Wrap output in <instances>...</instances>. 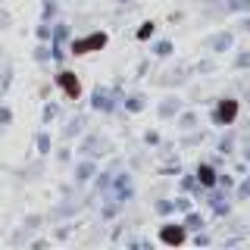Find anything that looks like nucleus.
<instances>
[{
  "label": "nucleus",
  "mask_w": 250,
  "mask_h": 250,
  "mask_svg": "<svg viewBox=\"0 0 250 250\" xmlns=\"http://www.w3.org/2000/svg\"><path fill=\"white\" fill-rule=\"evenodd\" d=\"M197 175H200V182H203V185H213V182H216V172H213V166H200Z\"/></svg>",
  "instance_id": "obj_5"
},
{
  "label": "nucleus",
  "mask_w": 250,
  "mask_h": 250,
  "mask_svg": "<svg viewBox=\"0 0 250 250\" xmlns=\"http://www.w3.org/2000/svg\"><path fill=\"white\" fill-rule=\"evenodd\" d=\"M247 156H250V153H247Z\"/></svg>",
  "instance_id": "obj_16"
},
{
  "label": "nucleus",
  "mask_w": 250,
  "mask_h": 250,
  "mask_svg": "<svg viewBox=\"0 0 250 250\" xmlns=\"http://www.w3.org/2000/svg\"><path fill=\"white\" fill-rule=\"evenodd\" d=\"M91 175H94V166H88V163L78 166V178H91Z\"/></svg>",
  "instance_id": "obj_9"
},
{
  "label": "nucleus",
  "mask_w": 250,
  "mask_h": 250,
  "mask_svg": "<svg viewBox=\"0 0 250 250\" xmlns=\"http://www.w3.org/2000/svg\"><path fill=\"white\" fill-rule=\"evenodd\" d=\"M234 116H238V100H222L216 109V122L229 125V122H234Z\"/></svg>",
  "instance_id": "obj_3"
},
{
  "label": "nucleus",
  "mask_w": 250,
  "mask_h": 250,
  "mask_svg": "<svg viewBox=\"0 0 250 250\" xmlns=\"http://www.w3.org/2000/svg\"><path fill=\"white\" fill-rule=\"evenodd\" d=\"M229 44H231V35H219L216 41H213V47H216V53H219V50H225V47H229Z\"/></svg>",
  "instance_id": "obj_7"
},
{
  "label": "nucleus",
  "mask_w": 250,
  "mask_h": 250,
  "mask_svg": "<svg viewBox=\"0 0 250 250\" xmlns=\"http://www.w3.org/2000/svg\"><path fill=\"white\" fill-rule=\"evenodd\" d=\"M94 106H97V109H109L113 104L106 100V94H104V91H97V94H94Z\"/></svg>",
  "instance_id": "obj_6"
},
{
  "label": "nucleus",
  "mask_w": 250,
  "mask_h": 250,
  "mask_svg": "<svg viewBox=\"0 0 250 250\" xmlns=\"http://www.w3.org/2000/svg\"><path fill=\"white\" fill-rule=\"evenodd\" d=\"M160 238L166 241V244H182V241H185V229H178V225H166V229L160 231Z\"/></svg>",
  "instance_id": "obj_4"
},
{
  "label": "nucleus",
  "mask_w": 250,
  "mask_h": 250,
  "mask_svg": "<svg viewBox=\"0 0 250 250\" xmlns=\"http://www.w3.org/2000/svg\"><path fill=\"white\" fill-rule=\"evenodd\" d=\"M141 106H144V100H141V97H128V109H141Z\"/></svg>",
  "instance_id": "obj_13"
},
{
  "label": "nucleus",
  "mask_w": 250,
  "mask_h": 250,
  "mask_svg": "<svg viewBox=\"0 0 250 250\" xmlns=\"http://www.w3.org/2000/svg\"><path fill=\"white\" fill-rule=\"evenodd\" d=\"M47 147H50V138H47V135H41V138H38V150H47Z\"/></svg>",
  "instance_id": "obj_12"
},
{
  "label": "nucleus",
  "mask_w": 250,
  "mask_h": 250,
  "mask_svg": "<svg viewBox=\"0 0 250 250\" xmlns=\"http://www.w3.org/2000/svg\"><path fill=\"white\" fill-rule=\"evenodd\" d=\"M156 53H160V57H166V53H172V44H169V41H160V44H156Z\"/></svg>",
  "instance_id": "obj_8"
},
{
  "label": "nucleus",
  "mask_w": 250,
  "mask_h": 250,
  "mask_svg": "<svg viewBox=\"0 0 250 250\" xmlns=\"http://www.w3.org/2000/svg\"><path fill=\"white\" fill-rule=\"evenodd\" d=\"M106 44V35H91V38H84V41H75L72 44V53H88V50H100V47Z\"/></svg>",
  "instance_id": "obj_2"
},
{
  "label": "nucleus",
  "mask_w": 250,
  "mask_h": 250,
  "mask_svg": "<svg viewBox=\"0 0 250 250\" xmlns=\"http://www.w3.org/2000/svg\"><path fill=\"white\" fill-rule=\"evenodd\" d=\"M153 35V25H150V22H147V25H141L138 28V38H150Z\"/></svg>",
  "instance_id": "obj_11"
},
{
  "label": "nucleus",
  "mask_w": 250,
  "mask_h": 250,
  "mask_svg": "<svg viewBox=\"0 0 250 250\" xmlns=\"http://www.w3.org/2000/svg\"><path fill=\"white\" fill-rule=\"evenodd\" d=\"M185 225H188V229H200L203 219H200V216H188V222H185Z\"/></svg>",
  "instance_id": "obj_10"
},
{
  "label": "nucleus",
  "mask_w": 250,
  "mask_h": 250,
  "mask_svg": "<svg viewBox=\"0 0 250 250\" xmlns=\"http://www.w3.org/2000/svg\"><path fill=\"white\" fill-rule=\"evenodd\" d=\"M122 3H125V0H122Z\"/></svg>",
  "instance_id": "obj_15"
},
{
  "label": "nucleus",
  "mask_w": 250,
  "mask_h": 250,
  "mask_svg": "<svg viewBox=\"0 0 250 250\" xmlns=\"http://www.w3.org/2000/svg\"><path fill=\"white\" fill-rule=\"evenodd\" d=\"M57 84L69 94V97H78V94H82V84H78L75 72H69V69H62V72L57 75Z\"/></svg>",
  "instance_id": "obj_1"
},
{
  "label": "nucleus",
  "mask_w": 250,
  "mask_h": 250,
  "mask_svg": "<svg viewBox=\"0 0 250 250\" xmlns=\"http://www.w3.org/2000/svg\"><path fill=\"white\" fill-rule=\"evenodd\" d=\"M244 194H250V182H247L244 188H241V197H244Z\"/></svg>",
  "instance_id": "obj_14"
}]
</instances>
